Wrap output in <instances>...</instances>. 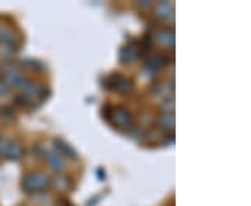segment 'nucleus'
Masks as SVG:
<instances>
[{"instance_id":"dca6fc26","label":"nucleus","mask_w":251,"mask_h":206,"mask_svg":"<svg viewBox=\"0 0 251 206\" xmlns=\"http://www.w3.org/2000/svg\"><path fill=\"white\" fill-rule=\"evenodd\" d=\"M138 7H145V9H150V7H151V3H150V1H148V3H147V1H140V3H138Z\"/></svg>"},{"instance_id":"4468645a","label":"nucleus","mask_w":251,"mask_h":206,"mask_svg":"<svg viewBox=\"0 0 251 206\" xmlns=\"http://www.w3.org/2000/svg\"><path fill=\"white\" fill-rule=\"evenodd\" d=\"M156 16L159 18H169L172 16V4L169 1H161L156 6Z\"/></svg>"},{"instance_id":"f3484780","label":"nucleus","mask_w":251,"mask_h":206,"mask_svg":"<svg viewBox=\"0 0 251 206\" xmlns=\"http://www.w3.org/2000/svg\"><path fill=\"white\" fill-rule=\"evenodd\" d=\"M6 91H7L6 85H4L3 82H0V95H4V93H6Z\"/></svg>"},{"instance_id":"6e6552de","label":"nucleus","mask_w":251,"mask_h":206,"mask_svg":"<svg viewBox=\"0 0 251 206\" xmlns=\"http://www.w3.org/2000/svg\"><path fill=\"white\" fill-rule=\"evenodd\" d=\"M166 64V59L163 57V56H153V57H151L148 62H147V64H145V72H147V75H150V77H152V75H155L156 72L161 70L162 67Z\"/></svg>"},{"instance_id":"1a4fd4ad","label":"nucleus","mask_w":251,"mask_h":206,"mask_svg":"<svg viewBox=\"0 0 251 206\" xmlns=\"http://www.w3.org/2000/svg\"><path fill=\"white\" fill-rule=\"evenodd\" d=\"M155 39L159 45L165 46V47H173L175 45V34H173V31L166 29V28L159 29L155 35Z\"/></svg>"},{"instance_id":"a211bd4d","label":"nucleus","mask_w":251,"mask_h":206,"mask_svg":"<svg viewBox=\"0 0 251 206\" xmlns=\"http://www.w3.org/2000/svg\"><path fill=\"white\" fill-rule=\"evenodd\" d=\"M0 142H1V135H0Z\"/></svg>"},{"instance_id":"0eeeda50","label":"nucleus","mask_w":251,"mask_h":206,"mask_svg":"<svg viewBox=\"0 0 251 206\" xmlns=\"http://www.w3.org/2000/svg\"><path fill=\"white\" fill-rule=\"evenodd\" d=\"M46 163L56 173H62L66 169V161L63 159V156L60 153L54 152V151L46 153Z\"/></svg>"},{"instance_id":"423d86ee","label":"nucleus","mask_w":251,"mask_h":206,"mask_svg":"<svg viewBox=\"0 0 251 206\" xmlns=\"http://www.w3.org/2000/svg\"><path fill=\"white\" fill-rule=\"evenodd\" d=\"M141 54H143L141 46L138 45V44H130V45L125 46L122 49V52H120V60H122V63H133Z\"/></svg>"},{"instance_id":"39448f33","label":"nucleus","mask_w":251,"mask_h":206,"mask_svg":"<svg viewBox=\"0 0 251 206\" xmlns=\"http://www.w3.org/2000/svg\"><path fill=\"white\" fill-rule=\"evenodd\" d=\"M27 82L25 77L23 75V72L14 70V69H10L7 71L4 72V77H3V84L6 85V88H21L24 84Z\"/></svg>"},{"instance_id":"2eb2a0df","label":"nucleus","mask_w":251,"mask_h":206,"mask_svg":"<svg viewBox=\"0 0 251 206\" xmlns=\"http://www.w3.org/2000/svg\"><path fill=\"white\" fill-rule=\"evenodd\" d=\"M0 117H1V120H4V121H7V117H9L10 121V120L14 118V112L10 108H0Z\"/></svg>"},{"instance_id":"20e7f679","label":"nucleus","mask_w":251,"mask_h":206,"mask_svg":"<svg viewBox=\"0 0 251 206\" xmlns=\"http://www.w3.org/2000/svg\"><path fill=\"white\" fill-rule=\"evenodd\" d=\"M108 87L120 95H128L134 90V82L120 74H113L108 78Z\"/></svg>"},{"instance_id":"ddd939ff","label":"nucleus","mask_w":251,"mask_h":206,"mask_svg":"<svg viewBox=\"0 0 251 206\" xmlns=\"http://www.w3.org/2000/svg\"><path fill=\"white\" fill-rule=\"evenodd\" d=\"M50 184H52L57 191H62V192H64V191H67L69 187H70V180L67 179L66 176L57 174V176L50 181Z\"/></svg>"},{"instance_id":"f03ea898","label":"nucleus","mask_w":251,"mask_h":206,"mask_svg":"<svg viewBox=\"0 0 251 206\" xmlns=\"http://www.w3.org/2000/svg\"><path fill=\"white\" fill-rule=\"evenodd\" d=\"M109 121L120 130H130L133 128V116L131 113L123 106H113L106 113Z\"/></svg>"},{"instance_id":"f257e3e1","label":"nucleus","mask_w":251,"mask_h":206,"mask_svg":"<svg viewBox=\"0 0 251 206\" xmlns=\"http://www.w3.org/2000/svg\"><path fill=\"white\" fill-rule=\"evenodd\" d=\"M52 179L44 173V171H32L24 176L21 187L28 194H35V192H44L50 185Z\"/></svg>"},{"instance_id":"f8f14e48","label":"nucleus","mask_w":251,"mask_h":206,"mask_svg":"<svg viewBox=\"0 0 251 206\" xmlns=\"http://www.w3.org/2000/svg\"><path fill=\"white\" fill-rule=\"evenodd\" d=\"M158 127L161 130H172L175 127V114L173 112H165L158 117Z\"/></svg>"},{"instance_id":"7ed1b4c3","label":"nucleus","mask_w":251,"mask_h":206,"mask_svg":"<svg viewBox=\"0 0 251 206\" xmlns=\"http://www.w3.org/2000/svg\"><path fill=\"white\" fill-rule=\"evenodd\" d=\"M24 146L13 139H1L0 142V158L7 160H20L24 156Z\"/></svg>"},{"instance_id":"6ab92c4d","label":"nucleus","mask_w":251,"mask_h":206,"mask_svg":"<svg viewBox=\"0 0 251 206\" xmlns=\"http://www.w3.org/2000/svg\"><path fill=\"white\" fill-rule=\"evenodd\" d=\"M0 161H1V158H0Z\"/></svg>"},{"instance_id":"9d476101","label":"nucleus","mask_w":251,"mask_h":206,"mask_svg":"<svg viewBox=\"0 0 251 206\" xmlns=\"http://www.w3.org/2000/svg\"><path fill=\"white\" fill-rule=\"evenodd\" d=\"M16 39H17V35L11 28L6 27V25H0V44H3L7 47L13 45L16 46Z\"/></svg>"},{"instance_id":"9b49d317","label":"nucleus","mask_w":251,"mask_h":206,"mask_svg":"<svg viewBox=\"0 0 251 206\" xmlns=\"http://www.w3.org/2000/svg\"><path fill=\"white\" fill-rule=\"evenodd\" d=\"M54 145H56V149L60 152V155H66V156L72 158L73 160H77L78 155H77V152L73 149L69 143L64 142L63 139H54Z\"/></svg>"}]
</instances>
